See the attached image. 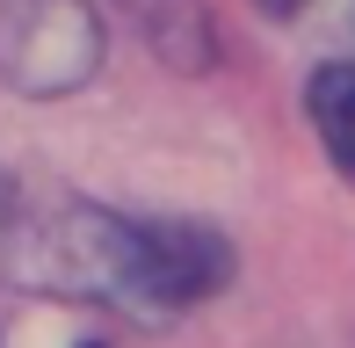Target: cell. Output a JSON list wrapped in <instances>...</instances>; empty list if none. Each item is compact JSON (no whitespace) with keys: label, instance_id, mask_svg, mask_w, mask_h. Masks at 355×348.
<instances>
[{"label":"cell","instance_id":"cell-1","mask_svg":"<svg viewBox=\"0 0 355 348\" xmlns=\"http://www.w3.org/2000/svg\"><path fill=\"white\" fill-rule=\"evenodd\" d=\"M80 283L109 305H131L138 320L189 312L232 276V254L211 225H167V218H102L80 211L73 240Z\"/></svg>","mask_w":355,"mask_h":348},{"label":"cell","instance_id":"cell-2","mask_svg":"<svg viewBox=\"0 0 355 348\" xmlns=\"http://www.w3.org/2000/svg\"><path fill=\"white\" fill-rule=\"evenodd\" d=\"M94 66V22L80 0H8L0 8V73L22 87H73Z\"/></svg>","mask_w":355,"mask_h":348},{"label":"cell","instance_id":"cell-3","mask_svg":"<svg viewBox=\"0 0 355 348\" xmlns=\"http://www.w3.org/2000/svg\"><path fill=\"white\" fill-rule=\"evenodd\" d=\"M304 102H312V123H319V138H327L334 167L355 182V66H319Z\"/></svg>","mask_w":355,"mask_h":348},{"label":"cell","instance_id":"cell-4","mask_svg":"<svg viewBox=\"0 0 355 348\" xmlns=\"http://www.w3.org/2000/svg\"><path fill=\"white\" fill-rule=\"evenodd\" d=\"M261 8H268V15H297L304 0H261Z\"/></svg>","mask_w":355,"mask_h":348},{"label":"cell","instance_id":"cell-5","mask_svg":"<svg viewBox=\"0 0 355 348\" xmlns=\"http://www.w3.org/2000/svg\"><path fill=\"white\" fill-rule=\"evenodd\" d=\"M87 348H94V341H87Z\"/></svg>","mask_w":355,"mask_h":348}]
</instances>
